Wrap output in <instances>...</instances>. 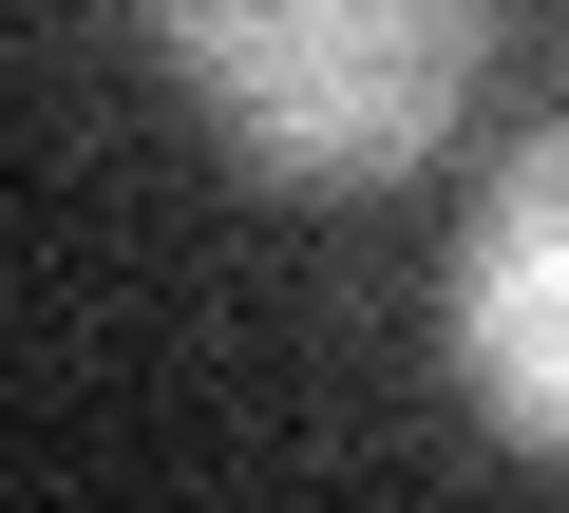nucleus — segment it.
<instances>
[{
	"instance_id": "nucleus-1",
	"label": "nucleus",
	"mask_w": 569,
	"mask_h": 513,
	"mask_svg": "<svg viewBox=\"0 0 569 513\" xmlns=\"http://www.w3.org/2000/svg\"><path fill=\"white\" fill-rule=\"evenodd\" d=\"M171 96L266 190H399L493 58V0H133Z\"/></svg>"
},
{
	"instance_id": "nucleus-2",
	"label": "nucleus",
	"mask_w": 569,
	"mask_h": 513,
	"mask_svg": "<svg viewBox=\"0 0 569 513\" xmlns=\"http://www.w3.org/2000/svg\"><path fill=\"white\" fill-rule=\"evenodd\" d=\"M437 343H456L475 418L569 475V115L493 152V190L456 228V286H437Z\"/></svg>"
}]
</instances>
